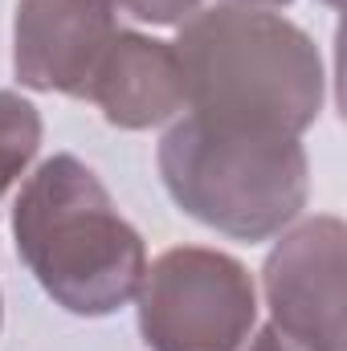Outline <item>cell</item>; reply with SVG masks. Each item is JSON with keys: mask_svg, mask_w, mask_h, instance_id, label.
<instances>
[{"mask_svg": "<svg viewBox=\"0 0 347 351\" xmlns=\"http://www.w3.org/2000/svg\"><path fill=\"white\" fill-rule=\"evenodd\" d=\"M176 58L188 114L241 135L298 139L323 106V58L307 29L250 4L196 8L180 25Z\"/></svg>", "mask_w": 347, "mask_h": 351, "instance_id": "cell-1", "label": "cell"}, {"mask_svg": "<svg viewBox=\"0 0 347 351\" xmlns=\"http://www.w3.org/2000/svg\"><path fill=\"white\" fill-rule=\"evenodd\" d=\"M229 4H250V8H265V4H290V0H229Z\"/></svg>", "mask_w": 347, "mask_h": 351, "instance_id": "cell-11", "label": "cell"}, {"mask_svg": "<svg viewBox=\"0 0 347 351\" xmlns=\"http://www.w3.org/2000/svg\"><path fill=\"white\" fill-rule=\"evenodd\" d=\"M156 160L168 196L192 221L250 245L278 237L307 208V152L290 135L217 131L184 114Z\"/></svg>", "mask_w": 347, "mask_h": 351, "instance_id": "cell-3", "label": "cell"}, {"mask_svg": "<svg viewBox=\"0 0 347 351\" xmlns=\"http://www.w3.org/2000/svg\"><path fill=\"white\" fill-rule=\"evenodd\" d=\"M115 33V0H16V82L41 94L86 98L94 70L110 49Z\"/></svg>", "mask_w": 347, "mask_h": 351, "instance_id": "cell-6", "label": "cell"}, {"mask_svg": "<svg viewBox=\"0 0 347 351\" xmlns=\"http://www.w3.org/2000/svg\"><path fill=\"white\" fill-rule=\"evenodd\" d=\"M86 98L119 131H147L176 119L188 106L176 45L119 29L94 70Z\"/></svg>", "mask_w": 347, "mask_h": 351, "instance_id": "cell-7", "label": "cell"}, {"mask_svg": "<svg viewBox=\"0 0 347 351\" xmlns=\"http://www.w3.org/2000/svg\"><path fill=\"white\" fill-rule=\"evenodd\" d=\"M250 351H307V348H298L294 339H286V335H282V331L270 323V327H261L258 335H254Z\"/></svg>", "mask_w": 347, "mask_h": 351, "instance_id": "cell-10", "label": "cell"}, {"mask_svg": "<svg viewBox=\"0 0 347 351\" xmlns=\"http://www.w3.org/2000/svg\"><path fill=\"white\" fill-rule=\"evenodd\" d=\"M323 4H331V8H339V4H344V0H323Z\"/></svg>", "mask_w": 347, "mask_h": 351, "instance_id": "cell-12", "label": "cell"}, {"mask_svg": "<svg viewBox=\"0 0 347 351\" xmlns=\"http://www.w3.org/2000/svg\"><path fill=\"white\" fill-rule=\"evenodd\" d=\"M347 229L339 217L294 225L265 258L270 323L307 351H344Z\"/></svg>", "mask_w": 347, "mask_h": 351, "instance_id": "cell-5", "label": "cell"}, {"mask_svg": "<svg viewBox=\"0 0 347 351\" xmlns=\"http://www.w3.org/2000/svg\"><path fill=\"white\" fill-rule=\"evenodd\" d=\"M139 335L152 351H241L258 323L250 269L204 245H176L143 269Z\"/></svg>", "mask_w": 347, "mask_h": 351, "instance_id": "cell-4", "label": "cell"}, {"mask_svg": "<svg viewBox=\"0 0 347 351\" xmlns=\"http://www.w3.org/2000/svg\"><path fill=\"white\" fill-rule=\"evenodd\" d=\"M12 241L37 286L78 319L123 311L143 282L147 250L78 156H53L12 204Z\"/></svg>", "mask_w": 347, "mask_h": 351, "instance_id": "cell-2", "label": "cell"}, {"mask_svg": "<svg viewBox=\"0 0 347 351\" xmlns=\"http://www.w3.org/2000/svg\"><path fill=\"white\" fill-rule=\"evenodd\" d=\"M37 147H41V110L21 94L0 90V196L33 164Z\"/></svg>", "mask_w": 347, "mask_h": 351, "instance_id": "cell-8", "label": "cell"}, {"mask_svg": "<svg viewBox=\"0 0 347 351\" xmlns=\"http://www.w3.org/2000/svg\"><path fill=\"white\" fill-rule=\"evenodd\" d=\"M115 8L131 12L135 21H152V25H184L200 0H115Z\"/></svg>", "mask_w": 347, "mask_h": 351, "instance_id": "cell-9", "label": "cell"}]
</instances>
